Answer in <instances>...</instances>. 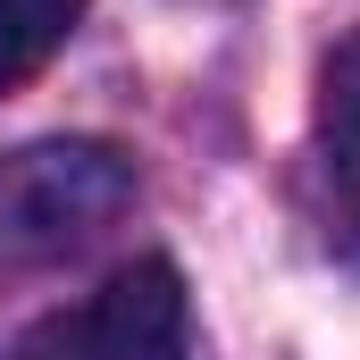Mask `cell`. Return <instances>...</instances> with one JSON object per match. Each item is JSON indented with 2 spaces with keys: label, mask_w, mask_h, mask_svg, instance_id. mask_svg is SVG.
Masks as SVG:
<instances>
[{
  "label": "cell",
  "mask_w": 360,
  "mask_h": 360,
  "mask_svg": "<svg viewBox=\"0 0 360 360\" xmlns=\"http://www.w3.org/2000/svg\"><path fill=\"white\" fill-rule=\"evenodd\" d=\"M134 201V168L109 143H34L0 160V269H42L84 252Z\"/></svg>",
  "instance_id": "1"
},
{
  "label": "cell",
  "mask_w": 360,
  "mask_h": 360,
  "mask_svg": "<svg viewBox=\"0 0 360 360\" xmlns=\"http://www.w3.org/2000/svg\"><path fill=\"white\" fill-rule=\"evenodd\" d=\"M193 310H184V276L168 260H134V269L101 276L84 302L51 310L17 360H184Z\"/></svg>",
  "instance_id": "2"
},
{
  "label": "cell",
  "mask_w": 360,
  "mask_h": 360,
  "mask_svg": "<svg viewBox=\"0 0 360 360\" xmlns=\"http://www.w3.org/2000/svg\"><path fill=\"white\" fill-rule=\"evenodd\" d=\"M319 168H327L335 235L360 252V34L335 42V59L319 76Z\"/></svg>",
  "instance_id": "3"
},
{
  "label": "cell",
  "mask_w": 360,
  "mask_h": 360,
  "mask_svg": "<svg viewBox=\"0 0 360 360\" xmlns=\"http://www.w3.org/2000/svg\"><path fill=\"white\" fill-rule=\"evenodd\" d=\"M84 0H0V92H17L68 34H76Z\"/></svg>",
  "instance_id": "4"
}]
</instances>
